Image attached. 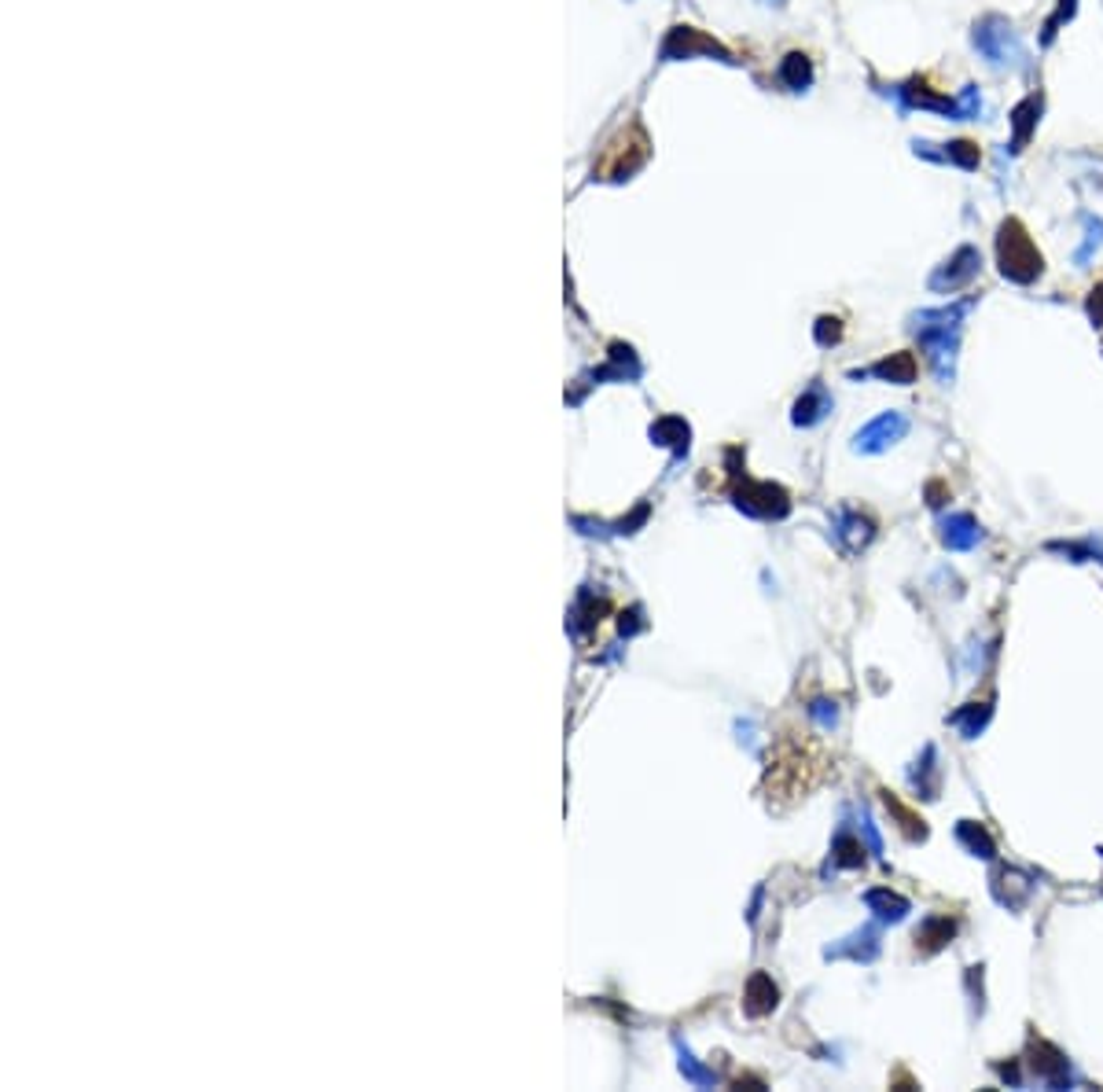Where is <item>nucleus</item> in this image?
<instances>
[{"instance_id":"obj_20","label":"nucleus","mask_w":1103,"mask_h":1092,"mask_svg":"<svg viewBox=\"0 0 1103 1092\" xmlns=\"http://www.w3.org/2000/svg\"><path fill=\"white\" fill-rule=\"evenodd\" d=\"M960 839H964V843H971V850H975V854L982 850V857H993V846H989V839L982 835V828H978V824H960Z\"/></svg>"},{"instance_id":"obj_19","label":"nucleus","mask_w":1103,"mask_h":1092,"mask_svg":"<svg viewBox=\"0 0 1103 1092\" xmlns=\"http://www.w3.org/2000/svg\"><path fill=\"white\" fill-rule=\"evenodd\" d=\"M677 1052H681V1070H684V1077L692 1081V1085H713L717 1077H713V1070H703L699 1063H695V1056L677 1041Z\"/></svg>"},{"instance_id":"obj_8","label":"nucleus","mask_w":1103,"mask_h":1092,"mask_svg":"<svg viewBox=\"0 0 1103 1092\" xmlns=\"http://www.w3.org/2000/svg\"><path fill=\"white\" fill-rule=\"evenodd\" d=\"M695 52H710V56L728 59V52H724L717 41L703 37L695 26H677V30H670V37H666V45H663V59H666V63H670V59H688V56H695Z\"/></svg>"},{"instance_id":"obj_22","label":"nucleus","mask_w":1103,"mask_h":1092,"mask_svg":"<svg viewBox=\"0 0 1103 1092\" xmlns=\"http://www.w3.org/2000/svg\"><path fill=\"white\" fill-rule=\"evenodd\" d=\"M1088 225V236H1085V247L1078 250V261H1088V254H1092V247H1099L1103 243V221H1096V217H1088L1085 221Z\"/></svg>"},{"instance_id":"obj_9","label":"nucleus","mask_w":1103,"mask_h":1092,"mask_svg":"<svg viewBox=\"0 0 1103 1092\" xmlns=\"http://www.w3.org/2000/svg\"><path fill=\"white\" fill-rule=\"evenodd\" d=\"M978 537H982V530H978V522L971 519V515H949L946 522H942V541H946V549H956V552H967V549H975L978 544Z\"/></svg>"},{"instance_id":"obj_21","label":"nucleus","mask_w":1103,"mask_h":1092,"mask_svg":"<svg viewBox=\"0 0 1103 1092\" xmlns=\"http://www.w3.org/2000/svg\"><path fill=\"white\" fill-rule=\"evenodd\" d=\"M835 854H839L843 864H861V854H865V850H861V843H854L850 835H839V839H835Z\"/></svg>"},{"instance_id":"obj_10","label":"nucleus","mask_w":1103,"mask_h":1092,"mask_svg":"<svg viewBox=\"0 0 1103 1092\" xmlns=\"http://www.w3.org/2000/svg\"><path fill=\"white\" fill-rule=\"evenodd\" d=\"M827 412H832V398H827V390L816 383V387H809L798 401H794V423L798 427H813V423H820Z\"/></svg>"},{"instance_id":"obj_2","label":"nucleus","mask_w":1103,"mask_h":1092,"mask_svg":"<svg viewBox=\"0 0 1103 1092\" xmlns=\"http://www.w3.org/2000/svg\"><path fill=\"white\" fill-rule=\"evenodd\" d=\"M971 41H975V48H978L993 66H1000V70H1027V66H1030V56H1027L1023 37L1011 30V23L1000 19V15L978 19Z\"/></svg>"},{"instance_id":"obj_4","label":"nucleus","mask_w":1103,"mask_h":1092,"mask_svg":"<svg viewBox=\"0 0 1103 1092\" xmlns=\"http://www.w3.org/2000/svg\"><path fill=\"white\" fill-rule=\"evenodd\" d=\"M735 504L754 519H784L787 515V493L780 486H769V482H758V486L744 482L740 490H735Z\"/></svg>"},{"instance_id":"obj_1","label":"nucleus","mask_w":1103,"mask_h":1092,"mask_svg":"<svg viewBox=\"0 0 1103 1092\" xmlns=\"http://www.w3.org/2000/svg\"><path fill=\"white\" fill-rule=\"evenodd\" d=\"M967 313V302H956L949 309H927L916 317V335L919 349L927 353L931 369L942 383L953 379V360H956V342H960V320Z\"/></svg>"},{"instance_id":"obj_3","label":"nucleus","mask_w":1103,"mask_h":1092,"mask_svg":"<svg viewBox=\"0 0 1103 1092\" xmlns=\"http://www.w3.org/2000/svg\"><path fill=\"white\" fill-rule=\"evenodd\" d=\"M997 254H1000V272L1016 284H1034L1041 277V254L1027 228L1019 221H1007L997 236Z\"/></svg>"},{"instance_id":"obj_11","label":"nucleus","mask_w":1103,"mask_h":1092,"mask_svg":"<svg viewBox=\"0 0 1103 1092\" xmlns=\"http://www.w3.org/2000/svg\"><path fill=\"white\" fill-rule=\"evenodd\" d=\"M854 376H879V379H890V383L905 387V383L916 379V360H912V353H894V357L872 364L868 372H854Z\"/></svg>"},{"instance_id":"obj_23","label":"nucleus","mask_w":1103,"mask_h":1092,"mask_svg":"<svg viewBox=\"0 0 1103 1092\" xmlns=\"http://www.w3.org/2000/svg\"><path fill=\"white\" fill-rule=\"evenodd\" d=\"M835 339H839V320H835V317H820V324H816V342L827 346V342H835Z\"/></svg>"},{"instance_id":"obj_15","label":"nucleus","mask_w":1103,"mask_h":1092,"mask_svg":"<svg viewBox=\"0 0 1103 1092\" xmlns=\"http://www.w3.org/2000/svg\"><path fill=\"white\" fill-rule=\"evenodd\" d=\"M1037 96H1030V100H1023L1016 111H1011V126H1016V147H1023L1027 144V136H1030V129H1034V118H1037Z\"/></svg>"},{"instance_id":"obj_18","label":"nucleus","mask_w":1103,"mask_h":1092,"mask_svg":"<svg viewBox=\"0 0 1103 1092\" xmlns=\"http://www.w3.org/2000/svg\"><path fill=\"white\" fill-rule=\"evenodd\" d=\"M949 938H953V924H949V920H931L927 927L916 931V942H927V949H938V945L949 942Z\"/></svg>"},{"instance_id":"obj_7","label":"nucleus","mask_w":1103,"mask_h":1092,"mask_svg":"<svg viewBox=\"0 0 1103 1092\" xmlns=\"http://www.w3.org/2000/svg\"><path fill=\"white\" fill-rule=\"evenodd\" d=\"M908 430V420L901 412H883L879 420H872L857 438H854V449L857 452H883L890 449L894 441H901Z\"/></svg>"},{"instance_id":"obj_14","label":"nucleus","mask_w":1103,"mask_h":1092,"mask_svg":"<svg viewBox=\"0 0 1103 1092\" xmlns=\"http://www.w3.org/2000/svg\"><path fill=\"white\" fill-rule=\"evenodd\" d=\"M780 77L787 81V88H794V93H802V88L813 81L809 59H805V56H798V52H791V56L784 59V66H780Z\"/></svg>"},{"instance_id":"obj_12","label":"nucleus","mask_w":1103,"mask_h":1092,"mask_svg":"<svg viewBox=\"0 0 1103 1092\" xmlns=\"http://www.w3.org/2000/svg\"><path fill=\"white\" fill-rule=\"evenodd\" d=\"M865 905L872 908V913H875L883 924H897V920H905V913H908V901L897 897V894H890V890H868V894H865Z\"/></svg>"},{"instance_id":"obj_16","label":"nucleus","mask_w":1103,"mask_h":1092,"mask_svg":"<svg viewBox=\"0 0 1103 1092\" xmlns=\"http://www.w3.org/2000/svg\"><path fill=\"white\" fill-rule=\"evenodd\" d=\"M938 158H942V162H953V166H960V169H975V166H978V147L967 144V140H953V144H946V151H942Z\"/></svg>"},{"instance_id":"obj_5","label":"nucleus","mask_w":1103,"mask_h":1092,"mask_svg":"<svg viewBox=\"0 0 1103 1092\" xmlns=\"http://www.w3.org/2000/svg\"><path fill=\"white\" fill-rule=\"evenodd\" d=\"M629 151H648V136L640 133V126L625 129V151H618V144H607L603 162H600V177L603 180H625L632 169H640L643 158H629Z\"/></svg>"},{"instance_id":"obj_24","label":"nucleus","mask_w":1103,"mask_h":1092,"mask_svg":"<svg viewBox=\"0 0 1103 1092\" xmlns=\"http://www.w3.org/2000/svg\"><path fill=\"white\" fill-rule=\"evenodd\" d=\"M820 724H835V710H827V703H813V710H809Z\"/></svg>"},{"instance_id":"obj_17","label":"nucleus","mask_w":1103,"mask_h":1092,"mask_svg":"<svg viewBox=\"0 0 1103 1092\" xmlns=\"http://www.w3.org/2000/svg\"><path fill=\"white\" fill-rule=\"evenodd\" d=\"M982 93H978V85H964L960 88V96H956V122H971V118H978L982 115Z\"/></svg>"},{"instance_id":"obj_13","label":"nucleus","mask_w":1103,"mask_h":1092,"mask_svg":"<svg viewBox=\"0 0 1103 1092\" xmlns=\"http://www.w3.org/2000/svg\"><path fill=\"white\" fill-rule=\"evenodd\" d=\"M835 537H843V541H846V549H850V552H857V549H865V544L872 541V522H868V519H861V515H843V519H839Z\"/></svg>"},{"instance_id":"obj_6","label":"nucleus","mask_w":1103,"mask_h":1092,"mask_svg":"<svg viewBox=\"0 0 1103 1092\" xmlns=\"http://www.w3.org/2000/svg\"><path fill=\"white\" fill-rule=\"evenodd\" d=\"M978 265H982L978 250H975V247H960V250L935 272V277H931V291H956V288L971 284V280L978 277Z\"/></svg>"}]
</instances>
